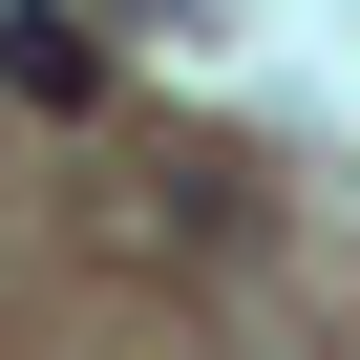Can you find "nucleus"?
I'll use <instances>...</instances> for the list:
<instances>
[{"mask_svg": "<svg viewBox=\"0 0 360 360\" xmlns=\"http://www.w3.org/2000/svg\"><path fill=\"white\" fill-rule=\"evenodd\" d=\"M0 85H22V106H85V85H106V43L64 22V0H22V22H0Z\"/></svg>", "mask_w": 360, "mask_h": 360, "instance_id": "obj_1", "label": "nucleus"}]
</instances>
